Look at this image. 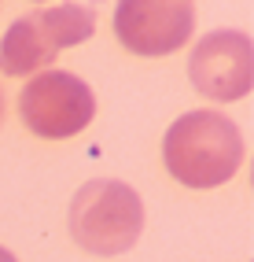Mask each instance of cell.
<instances>
[{"label": "cell", "instance_id": "cell-2", "mask_svg": "<svg viewBox=\"0 0 254 262\" xmlns=\"http://www.w3.org/2000/svg\"><path fill=\"white\" fill-rule=\"evenodd\" d=\"M144 233V200L114 178L81 185L70 200V236L92 255H122Z\"/></svg>", "mask_w": 254, "mask_h": 262}, {"label": "cell", "instance_id": "cell-6", "mask_svg": "<svg viewBox=\"0 0 254 262\" xmlns=\"http://www.w3.org/2000/svg\"><path fill=\"white\" fill-rule=\"evenodd\" d=\"M195 30L192 0H118L114 33L133 56H169Z\"/></svg>", "mask_w": 254, "mask_h": 262}, {"label": "cell", "instance_id": "cell-5", "mask_svg": "<svg viewBox=\"0 0 254 262\" xmlns=\"http://www.w3.org/2000/svg\"><path fill=\"white\" fill-rule=\"evenodd\" d=\"M192 85L210 100H243L254 85V45L243 30H214L199 37L188 56Z\"/></svg>", "mask_w": 254, "mask_h": 262}, {"label": "cell", "instance_id": "cell-1", "mask_svg": "<svg viewBox=\"0 0 254 262\" xmlns=\"http://www.w3.org/2000/svg\"><path fill=\"white\" fill-rule=\"evenodd\" d=\"M162 163L188 188H217L243 163V133L221 111H188L166 129Z\"/></svg>", "mask_w": 254, "mask_h": 262}, {"label": "cell", "instance_id": "cell-7", "mask_svg": "<svg viewBox=\"0 0 254 262\" xmlns=\"http://www.w3.org/2000/svg\"><path fill=\"white\" fill-rule=\"evenodd\" d=\"M0 262H19V258H15V255H11L8 248H0Z\"/></svg>", "mask_w": 254, "mask_h": 262}, {"label": "cell", "instance_id": "cell-4", "mask_svg": "<svg viewBox=\"0 0 254 262\" xmlns=\"http://www.w3.org/2000/svg\"><path fill=\"white\" fill-rule=\"evenodd\" d=\"M19 115L30 133L44 137V141H63L92 122L96 96L89 81H81L70 71H41L19 93Z\"/></svg>", "mask_w": 254, "mask_h": 262}, {"label": "cell", "instance_id": "cell-8", "mask_svg": "<svg viewBox=\"0 0 254 262\" xmlns=\"http://www.w3.org/2000/svg\"><path fill=\"white\" fill-rule=\"evenodd\" d=\"M0 118H4V96H0Z\"/></svg>", "mask_w": 254, "mask_h": 262}, {"label": "cell", "instance_id": "cell-3", "mask_svg": "<svg viewBox=\"0 0 254 262\" xmlns=\"http://www.w3.org/2000/svg\"><path fill=\"white\" fill-rule=\"evenodd\" d=\"M96 33V11L89 4H56L37 8L15 19L0 41V71L19 78L48 71L63 48H74Z\"/></svg>", "mask_w": 254, "mask_h": 262}]
</instances>
